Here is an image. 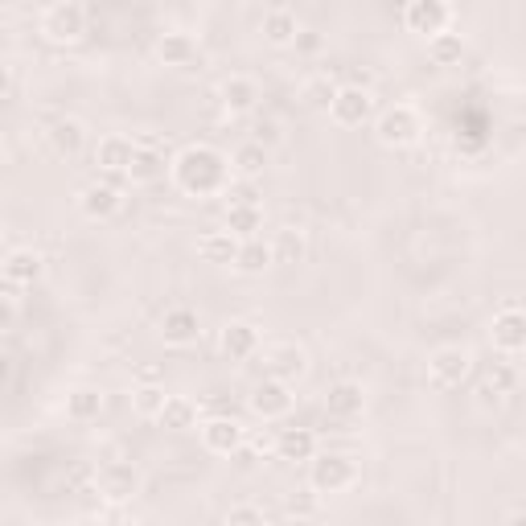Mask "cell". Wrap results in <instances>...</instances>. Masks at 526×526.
<instances>
[{"label": "cell", "mask_w": 526, "mask_h": 526, "mask_svg": "<svg viewBox=\"0 0 526 526\" xmlns=\"http://www.w3.org/2000/svg\"><path fill=\"white\" fill-rule=\"evenodd\" d=\"M169 169H173L177 190L190 194V198H210V194H222V190L231 185V165H227V157H222L218 148H210V144L181 148Z\"/></svg>", "instance_id": "6da1fadb"}, {"label": "cell", "mask_w": 526, "mask_h": 526, "mask_svg": "<svg viewBox=\"0 0 526 526\" xmlns=\"http://www.w3.org/2000/svg\"><path fill=\"white\" fill-rule=\"evenodd\" d=\"M358 481V469H354V457L346 453H321L309 461V485L317 494H342Z\"/></svg>", "instance_id": "7a4b0ae2"}, {"label": "cell", "mask_w": 526, "mask_h": 526, "mask_svg": "<svg viewBox=\"0 0 526 526\" xmlns=\"http://www.w3.org/2000/svg\"><path fill=\"white\" fill-rule=\"evenodd\" d=\"M420 132H424L420 111H416V107H407V103L387 107L383 116L374 120V136H379V144H387V148H407V144H416Z\"/></svg>", "instance_id": "3957f363"}, {"label": "cell", "mask_w": 526, "mask_h": 526, "mask_svg": "<svg viewBox=\"0 0 526 526\" xmlns=\"http://www.w3.org/2000/svg\"><path fill=\"white\" fill-rule=\"evenodd\" d=\"M42 33L50 37V42H79V37L87 33V5H79V0H58V5H50L42 13Z\"/></svg>", "instance_id": "277c9868"}, {"label": "cell", "mask_w": 526, "mask_h": 526, "mask_svg": "<svg viewBox=\"0 0 526 526\" xmlns=\"http://www.w3.org/2000/svg\"><path fill=\"white\" fill-rule=\"evenodd\" d=\"M305 370H309V354L296 342H276V346L263 350V379L296 383V379H305Z\"/></svg>", "instance_id": "5b68a950"}, {"label": "cell", "mask_w": 526, "mask_h": 526, "mask_svg": "<svg viewBox=\"0 0 526 526\" xmlns=\"http://www.w3.org/2000/svg\"><path fill=\"white\" fill-rule=\"evenodd\" d=\"M469 370H473V354L465 346H440L428 358V374L436 387H461L469 379Z\"/></svg>", "instance_id": "8992f818"}, {"label": "cell", "mask_w": 526, "mask_h": 526, "mask_svg": "<svg viewBox=\"0 0 526 526\" xmlns=\"http://www.w3.org/2000/svg\"><path fill=\"white\" fill-rule=\"evenodd\" d=\"M403 25L407 33H420V37H432L444 33L448 25H453V9L444 5V0H411V5L403 9Z\"/></svg>", "instance_id": "52a82bcc"}, {"label": "cell", "mask_w": 526, "mask_h": 526, "mask_svg": "<svg viewBox=\"0 0 526 526\" xmlns=\"http://www.w3.org/2000/svg\"><path fill=\"white\" fill-rule=\"evenodd\" d=\"M247 407L255 411L259 420H284L288 411H292V391H288V383H276V379H263V383H255L251 387V395H247Z\"/></svg>", "instance_id": "ba28073f"}, {"label": "cell", "mask_w": 526, "mask_h": 526, "mask_svg": "<svg viewBox=\"0 0 526 526\" xmlns=\"http://www.w3.org/2000/svg\"><path fill=\"white\" fill-rule=\"evenodd\" d=\"M329 116L333 124H342V128H362L370 116H374V99L366 87H342L329 107Z\"/></svg>", "instance_id": "9c48e42d"}, {"label": "cell", "mask_w": 526, "mask_h": 526, "mask_svg": "<svg viewBox=\"0 0 526 526\" xmlns=\"http://www.w3.org/2000/svg\"><path fill=\"white\" fill-rule=\"evenodd\" d=\"M490 337H494V346H498L502 354H522V350H526V309L506 305V309L494 317Z\"/></svg>", "instance_id": "30bf717a"}, {"label": "cell", "mask_w": 526, "mask_h": 526, "mask_svg": "<svg viewBox=\"0 0 526 526\" xmlns=\"http://www.w3.org/2000/svg\"><path fill=\"white\" fill-rule=\"evenodd\" d=\"M325 411H329L333 420H358L362 411H366V391H362V383H354V379L329 383V391H325Z\"/></svg>", "instance_id": "8fae6325"}, {"label": "cell", "mask_w": 526, "mask_h": 526, "mask_svg": "<svg viewBox=\"0 0 526 526\" xmlns=\"http://www.w3.org/2000/svg\"><path fill=\"white\" fill-rule=\"evenodd\" d=\"M198 333H202L198 309H190V305L165 309V317H161V337H165V346H190V342H198Z\"/></svg>", "instance_id": "7c38bea8"}, {"label": "cell", "mask_w": 526, "mask_h": 526, "mask_svg": "<svg viewBox=\"0 0 526 526\" xmlns=\"http://www.w3.org/2000/svg\"><path fill=\"white\" fill-rule=\"evenodd\" d=\"M136 490H140V473H136L132 465L107 461V465L99 469V494H103L107 502H128Z\"/></svg>", "instance_id": "4fadbf2b"}, {"label": "cell", "mask_w": 526, "mask_h": 526, "mask_svg": "<svg viewBox=\"0 0 526 526\" xmlns=\"http://www.w3.org/2000/svg\"><path fill=\"white\" fill-rule=\"evenodd\" d=\"M46 144H50V153L62 157V161L79 157V153H83V144H87V128H83V120H74V116L54 120L50 132H46Z\"/></svg>", "instance_id": "5bb4252c"}, {"label": "cell", "mask_w": 526, "mask_h": 526, "mask_svg": "<svg viewBox=\"0 0 526 526\" xmlns=\"http://www.w3.org/2000/svg\"><path fill=\"white\" fill-rule=\"evenodd\" d=\"M222 354H227L231 362H247L259 354V329L251 321H227L222 325V337H218Z\"/></svg>", "instance_id": "9a60e30c"}, {"label": "cell", "mask_w": 526, "mask_h": 526, "mask_svg": "<svg viewBox=\"0 0 526 526\" xmlns=\"http://www.w3.org/2000/svg\"><path fill=\"white\" fill-rule=\"evenodd\" d=\"M202 444L218 457H231L243 448V424L231 420V416H214V420L202 424Z\"/></svg>", "instance_id": "2e32d148"}, {"label": "cell", "mask_w": 526, "mask_h": 526, "mask_svg": "<svg viewBox=\"0 0 526 526\" xmlns=\"http://www.w3.org/2000/svg\"><path fill=\"white\" fill-rule=\"evenodd\" d=\"M259 33H263V42H268V46H296V37H300L296 9L272 5L268 13H263V21H259Z\"/></svg>", "instance_id": "e0dca14e"}, {"label": "cell", "mask_w": 526, "mask_h": 526, "mask_svg": "<svg viewBox=\"0 0 526 526\" xmlns=\"http://www.w3.org/2000/svg\"><path fill=\"white\" fill-rule=\"evenodd\" d=\"M132 161H136V140H128V136H120V132L103 136L99 148H95V165H99L103 173H128Z\"/></svg>", "instance_id": "ac0fdd59"}, {"label": "cell", "mask_w": 526, "mask_h": 526, "mask_svg": "<svg viewBox=\"0 0 526 526\" xmlns=\"http://www.w3.org/2000/svg\"><path fill=\"white\" fill-rule=\"evenodd\" d=\"M218 103L227 107L231 116H243V111H251L259 103V83L251 74H231V79L218 83Z\"/></svg>", "instance_id": "d6986e66"}, {"label": "cell", "mask_w": 526, "mask_h": 526, "mask_svg": "<svg viewBox=\"0 0 526 526\" xmlns=\"http://www.w3.org/2000/svg\"><path fill=\"white\" fill-rule=\"evenodd\" d=\"M120 190L116 185H107V181H91V185H83L79 190V210L87 214V218H95V222H103V218H111L120 210Z\"/></svg>", "instance_id": "ffe728a7"}, {"label": "cell", "mask_w": 526, "mask_h": 526, "mask_svg": "<svg viewBox=\"0 0 526 526\" xmlns=\"http://www.w3.org/2000/svg\"><path fill=\"white\" fill-rule=\"evenodd\" d=\"M42 272H46V259L37 255L33 247H13L9 255H5V280L9 284H37L42 280Z\"/></svg>", "instance_id": "44dd1931"}, {"label": "cell", "mask_w": 526, "mask_h": 526, "mask_svg": "<svg viewBox=\"0 0 526 526\" xmlns=\"http://www.w3.org/2000/svg\"><path fill=\"white\" fill-rule=\"evenodd\" d=\"M157 58L165 66H190L198 58V42H194V33H185V29H169L157 37Z\"/></svg>", "instance_id": "7402d4cb"}, {"label": "cell", "mask_w": 526, "mask_h": 526, "mask_svg": "<svg viewBox=\"0 0 526 526\" xmlns=\"http://www.w3.org/2000/svg\"><path fill=\"white\" fill-rule=\"evenodd\" d=\"M103 407H107V399H103L99 387H74V391L66 395V416H70L74 424H91V420H99V416H103Z\"/></svg>", "instance_id": "603a6c76"}, {"label": "cell", "mask_w": 526, "mask_h": 526, "mask_svg": "<svg viewBox=\"0 0 526 526\" xmlns=\"http://www.w3.org/2000/svg\"><path fill=\"white\" fill-rule=\"evenodd\" d=\"M276 457L280 461H313L317 457V436L309 428H284L276 436Z\"/></svg>", "instance_id": "cb8c5ba5"}, {"label": "cell", "mask_w": 526, "mask_h": 526, "mask_svg": "<svg viewBox=\"0 0 526 526\" xmlns=\"http://www.w3.org/2000/svg\"><path fill=\"white\" fill-rule=\"evenodd\" d=\"M239 239L231 235V231H206L202 239H198V255L206 259V263H231L235 268V259H239Z\"/></svg>", "instance_id": "d4e9b609"}, {"label": "cell", "mask_w": 526, "mask_h": 526, "mask_svg": "<svg viewBox=\"0 0 526 526\" xmlns=\"http://www.w3.org/2000/svg\"><path fill=\"white\" fill-rule=\"evenodd\" d=\"M276 263V251H272V243H263V239H247L243 247H239V259H235V272H243V276H263Z\"/></svg>", "instance_id": "484cf974"}, {"label": "cell", "mask_w": 526, "mask_h": 526, "mask_svg": "<svg viewBox=\"0 0 526 526\" xmlns=\"http://www.w3.org/2000/svg\"><path fill=\"white\" fill-rule=\"evenodd\" d=\"M222 231H231L239 243L259 239V231H263V210H259V206H231V210H227V222H222Z\"/></svg>", "instance_id": "4316f807"}, {"label": "cell", "mask_w": 526, "mask_h": 526, "mask_svg": "<svg viewBox=\"0 0 526 526\" xmlns=\"http://www.w3.org/2000/svg\"><path fill=\"white\" fill-rule=\"evenodd\" d=\"M165 403H169V395H165L161 383H136L132 387V411H136V416H144V420H161Z\"/></svg>", "instance_id": "83f0119b"}, {"label": "cell", "mask_w": 526, "mask_h": 526, "mask_svg": "<svg viewBox=\"0 0 526 526\" xmlns=\"http://www.w3.org/2000/svg\"><path fill=\"white\" fill-rule=\"evenodd\" d=\"M194 424H198V403L185 399V395H169V403L161 411V428L185 432V428H194Z\"/></svg>", "instance_id": "f1b7e54d"}, {"label": "cell", "mask_w": 526, "mask_h": 526, "mask_svg": "<svg viewBox=\"0 0 526 526\" xmlns=\"http://www.w3.org/2000/svg\"><path fill=\"white\" fill-rule=\"evenodd\" d=\"M165 165H173V161H165V148H136V161H132L128 177L140 181V185H148V181L165 177Z\"/></svg>", "instance_id": "f546056e"}, {"label": "cell", "mask_w": 526, "mask_h": 526, "mask_svg": "<svg viewBox=\"0 0 526 526\" xmlns=\"http://www.w3.org/2000/svg\"><path fill=\"white\" fill-rule=\"evenodd\" d=\"M461 54H465V37L457 29H444L428 42V58L436 66H453V62H461Z\"/></svg>", "instance_id": "4dcf8cb0"}, {"label": "cell", "mask_w": 526, "mask_h": 526, "mask_svg": "<svg viewBox=\"0 0 526 526\" xmlns=\"http://www.w3.org/2000/svg\"><path fill=\"white\" fill-rule=\"evenodd\" d=\"M337 91H342V87H337V83L329 79V74H313V79H309L305 87H300V103L313 107V111H329L333 99H337Z\"/></svg>", "instance_id": "1f68e13d"}, {"label": "cell", "mask_w": 526, "mask_h": 526, "mask_svg": "<svg viewBox=\"0 0 526 526\" xmlns=\"http://www.w3.org/2000/svg\"><path fill=\"white\" fill-rule=\"evenodd\" d=\"M235 173L239 177H247V181H255L263 169H268V148H263V144H255V140H247V144H239L235 148Z\"/></svg>", "instance_id": "d6a6232c"}, {"label": "cell", "mask_w": 526, "mask_h": 526, "mask_svg": "<svg viewBox=\"0 0 526 526\" xmlns=\"http://www.w3.org/2000/svg\"><path fill=\"white\" fill-rule=\"evenodd\" d=\"M514 387H518V370H514L510 362H494L490 370H485V387H481V395H485V399H490V395L498 399V395H510Z\"/></svg>", "instance_id": "836d02e7"}, {"label": "cell", "mask_w": 526, "mask_h": 526, "mask_svg": "<svg viewBox=\"0 0 526 526\" xmlns=\"http://www.w3.org/2000/svg\"><path fill=\"white\" fill-rule=\"evenodd\" d=\"M272 251H276V263H305V255H309L305 235H300V231H280Z\"/></svg>", "instance_id": "e575fe53"}, {"label": "cell", "mask_w": 526, "mask_h": 526, "mask_svg": "<svg viewBox=\"0 0 526 526\" xmlns=\"http://www.w3.org/2000/svg\"><path fill=\"white\" fill-rule=\"evenodd\" d=\"M222 198H227V210L231 206H259V185L255 181H247V177H231V185L222 190Z\"/></svg>", "instance_id": "d590c367"}, {"label": "cell", "mask_w": 526, "mask_h": 526, "mask_svg": "<svg viewBox=\"0 0 526 526\" xmlns=\"http://www.w3.org/2000/svg\"><path fill=\"white\" fill-rule=\"evenodd\" d=\"M317 510H321V494L313 490V485L288 494V514H292V518H317Z\"/></svg>", "instance_id": "8d00e7d4"}, {"label": "cell", "mask_w": 526, "mask_h": 526, "mask_svg": "<svg viewBox=\"0 0 526 526\" xmlns=\"http://www.w3.org/2000/svg\"><path fill=\"white\" fill-rule=\"evenodd\" d=\"M227 526H263V510L251 506V502H239V506H231Z\"/></svg>", "instance_id": "74e56055"}, {"label": "cell", "mask_w": 526, "mask_h": 526, "mask_svg": "<svg viewBox=\"0 0 526 526\" xmlns=\"http://www.w3.org/2000/svg\"><path fill=\"white\" fill-rule=\"evenodd\" d=\"M251 140H255V144H263V148H272V144L280 140V124H276V120H268V116H259V120H255V128H251Z\"/></svg>", "instance_id": "f35d334b"}, {"label": "cell", "mask_w": 526, "mask_h": 526, "mask_svg": "<svg viewBox=\"0 0 526 526\" xmlns=\"http://www.w3.org/2000/svg\"><path fill=\"white\" fill-rule=\"evenodd\" d=\"M321 33H313V29H300V37H296V54H321Z\"/></svg>", "instance_id": "ab89813d"}, {"label": "cell", "mask_w": 526, "mask_h": 526, "mask_svg": "<svg viewBox=\"0 0 526 526\" xmlns=\"http://www.w3.org/2000/svg\"><path fill=\"white\" fill-rule=\"evenodd\" d=\"M136 379H140V383H161V366H140Z\"/></svg>", "instance_id": "60d3db41"}, {"label": "cell", "mask_w": 526, "mask_h": 526, "mask_svg": "<svg viewBox=\"0 0 526 526\" xmlns=\"http://www.w3.org/2000/svg\"><path fill=\"white\" fill-rule=\"evenodd\" d=\"M506 526H526V510H514V514L506 518Z\"/></svg>", "instance_id": "b9f144b4"}]
</instances>
